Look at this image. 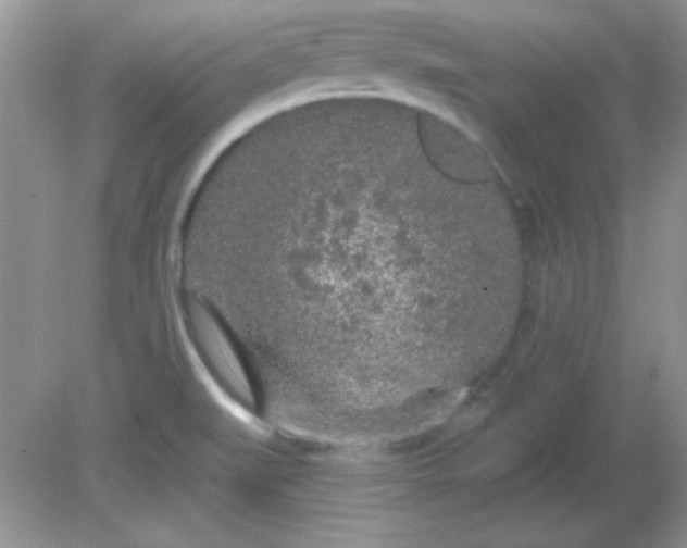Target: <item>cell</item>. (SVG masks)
Wrapping results in <instances>:
<instances>
[{
  "label": "cell",
  "mask_w": 687,
  "mask_h": 548,
  "mask_svg": "<svg viewBox=\"0 0 687 548\" xmlns=\"http://www.w3.org/2000/svg\"><path fill=\"white\" fill-rule=\"evenodd\" d=\"M183 311L188 337L210 377L232 401L254 412L257 397L253 384L221 321L196 297L185 301Z\"/></svg>",
  "instance_id": "6da1fadb"
}]
</instances>
